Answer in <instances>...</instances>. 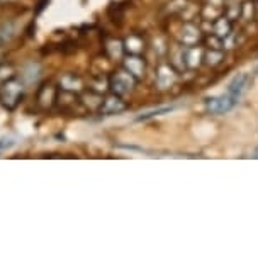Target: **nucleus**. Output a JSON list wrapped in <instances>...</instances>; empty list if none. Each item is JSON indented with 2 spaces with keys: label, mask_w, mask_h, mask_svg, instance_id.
<instances>
[{
  "label": "nucleus",
  "mask_w": 258,
  "mask_h": 260,
  "mask_svg": "<svg viewBox=\"0 0 258 260\" xmlns=\"http://www.w3.org/2000/svg\"><path fill=\"white\" fill-rule=\"evenodd\" d=\"M22 92H24L22 82L16 80V78H11V80L4 82L2 87H0V101L9 109H14L17 106V102L21 101Z\"/></svg>",
  "instance_id": "obj_1"
},
{
  "label": "nucleus",
  "mask_w": 258,
  "mask_h": 260,
  "mask_svg": "<svg viewBox=\"0 0 258 260\" xmlns=\"http://www.w3.org/2000/svg\"><path fill=\"white\" fill-rule=\"evenodd\" d=\"M236 102H238V97L233 95L231 92H228L226 95L211 97V99H207V109L212 112H217V114H223V112L231 111L233 107L236 106Z\"/></svg>",
  "instance_id": "obj_2"
},
{
  "label": "nucleus",
  "mask_w": 258,
  "mask_h": 260,
  "mask_svg": "<svg viewBox=\"0 0 258 260\" xmlns=\"http://www.w3.org/2000/svg\"><path fill=\"white\" fill-rule=\"evenodd\" d=\"M14 24L12 22H4L2 26H0V45H4V43L11 41L14 38Z\"/></svg>",
  "instance_id": "obj_3"
},
{
  "label": "nucleus",
  "mask_w": 258,
  "mask_h": 260,
  "mask_svg": "<svg viewBox=\"0 0 258 260\" xmlns=\"http://www.w3.org/2000/svg\"><path fill=\"white\" fill-rule=\"evenodd\" d=\"M31 65H32V70L31 72L24 70V73H22V78H24V80H27V82L36 80V78L40 77V73H41V67L38 65V63H31Z\"/></svg>",
  "instance_id": "obj_4"
}]
</instances>
